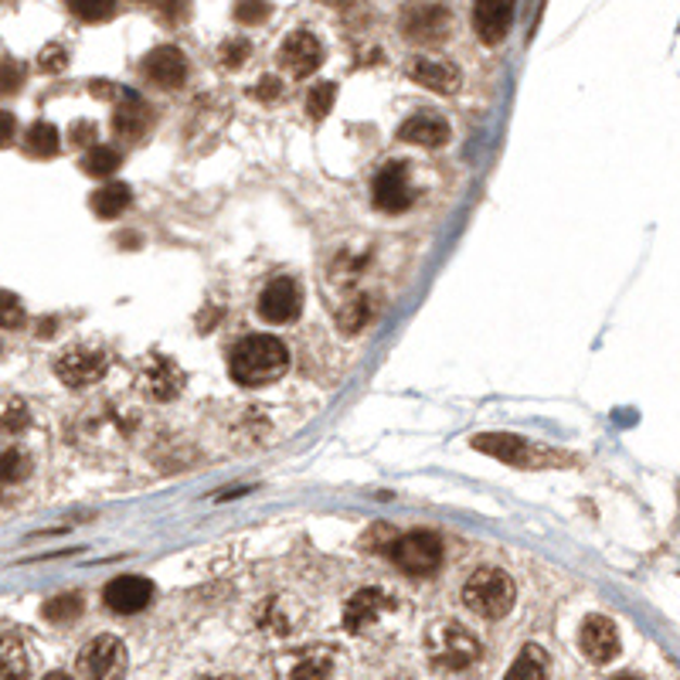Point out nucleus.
Returning a JSON list of instances; mask_svg holds the SVG:
<instances>
[{
	"instance_id": "f257e3e1",
	"label": "nucleus",
	"mask_w": 680,
	"mask_h": 680,
	"mask_svg": "<svg viewBox=\"0 0 680 680\" xmlns=\"http://www.w3.org/2000/svg\"><path fill=\"white\" fill-rule=\"evenodd\" d=\"M290 368V355L283 341H275L269 334H256V337H245L235 344L232 358H229V371L239 385L245 388H262V385H272L280 382Z\"/></svg>"
},
{
	"instance_id": "f03ea898",
	"label": "nucleus",
	"mask_w": 680,
	"mask_h": 680,
	"mask_svg": "<svg viewBox=\"0 0 680 680\" xmlns=\"http://www.w3.org/2000/svg\"><path fill=\"white\" fill-rule=\"evenodd\" d=\"M463 602L466 610L484 616V619H500L514 610V582L508 572L500 568H480L466 578L463 586Z\"/></svg>"
},
{
	"instance_id": "7ed1b4c3",
	"label": "nucleus",
	"mask_w": 680,
	"mask_h": 680,
	"mask_svg": "<svg viewBox=\"0 0 680 680\" xmlns=\"http://www.w3.org/2000/svg\"><path fill=\"white\" fill-rule=\"evenodd\" d=\"M425 643H429L433 664L449 667V670L466 667V664H473L476 657H480V640H476L473 633H466L460 623H436L429 629V637H425Z\"/></svg>"
},
{
	"instance_id": "20e7f679",
	"label": "nucleus",
	"mask_w": 680,
	"mask_h": 680,
	"mask_svg": "<svg viewBox=\"0 0 680 680\" xmlns=\"http://www.w3.org/2000/svg\"><path fill=\"white\" fill-rule=\"evenodd\" d=\"M452 14L442 0H412L401 11V35L415 44H436L449 35Z\"/></svg>"
},
{
	"instance_id": "39448f33",
	"label": "nucleus",
	"mask_w": 680,
	"mask_h": 680,
	"mask_svg": "<svg viewBox=\"0 0 680 680\" xmlns=\"http://www.w3.org/2000/svg\"><path fill=\"white\" fill-rule=\"evenodd\" d=\"M392 562L409 575H433L442 562V541L433 531L401 535L392 544Z\"/></svg>"
},
{
	"instance_id": "423d86ee",
	"label": "nucleus",
	"mask_w": 680,
	"mask_h": 680,
	"mask_svg": "<svg viewBox=\"0 0 680 680\" xmlns=\"http://www.w3.org/2000/svg\"><path fill=\"white\" fill-rule=\"evenodd\" d=\"M374 208L385 211V215H401L412 208V184H409V167L406 164H388L385 170H377L374 178Z\"/></svg>"
},
{
	"instance_id": "0eeeda50",
	"label": "nucleus",
	"mask_w": 680,
	"mask_h": 680,
	"mask_svg": "<svg viewBox=\"0 0 680 680\" xmlns=\"http://www.w3.org/2000/svg\"><path fill=\"white\" fill-rule=\"evenodd\" d=\"M299 304H304L299 283L290 280V275H280V280H272L262 290V296H259V317L266 323H293L299 317Z\"/></svg>"
},
{
	"instance_id": "6e6552de",
	"label": "nucleus",
	"mask_w": 680,
	"mask_h": 680,
	"mask_svg": "<svg viewBox=\"0 0 680 680\" xmlns=\"http://www.w3.org/2000/svg\"><path fill=\"white\" fill-rule=\"evenodd\" d=\"M55 374L68 388H86V385H95L99 377L106 374V358L99 355V350L68 347L65 355L55 361Z\"/></svg>"
},
{
	"instance_id": "1a4fd4ad",
	"label": "nucleus",
	"mask_w": 680,
	"mask_h": 680,
	"mask_svg": "<svg viewBox=\"0 0 680 680\" xmlns=\"http://www.w3.org/2000/svg\"><path fill=\"white\" fill-rule=\"evenodd\" d=\"M517 0H476L473 4V31L484 44H500L514 24Z\"/></svg>"
},
{
	"instance_id": "9d476101",
	"label": "nucleus",
	"mask_w": 680,
	"mask_h": 680,
	"mask_svg": "<svg viewBox=\"0 0 680 680\" xmlns=\"http://www.w3.org/2000/svg\"><path fill=\"white\" fill-rule=\"evenodd\" d=\"M79 670L86 677H116L126 670V646L116 637H95L82 653H79Z\"/></svg>"
},
{
	"instance_id": "9b49d317",
	"label": "nucleus",
	"mask_w": 680,
	"mask_h": 680,
	"mask_svg": "<svg viewBox=\"0 0 680 680\" xmlns=\"http://www.w3.org/2000/svg\"><path fill=\"white\" fill-rule=\"evenodd\" d=\"M578 646L592 664H610L619 657V629L606 616H589L578 633Z\"/></svg>"
},
{
	"instance_id": "f8f14e48",
	"label": "nucleus",
	"mask_w": 680,
	"mask_h": 680,
	"mask_svg": "<svg viewBox=\"0 0 680 680\" xmlns=\"http://www.w3.org/2000/svg\"><path fill=\"white\" fill-rule=\"evenodd\" d=\"M143 75L154 86L161 89H181L188 82V59L181 48H170V44H161L154 48L146 59H143Z\"/></svg>"
},
{
	"instance_id": "ddd939ff",
	"label": "nucleus",
	"mask_w": 680,
	"mask_h": 680,
	"mask_svg": "<svg viewBox=\"0 0 680 680\" xmlns=\"http://www.w3.org/2000/svg\"><path fill=\"white\" fill-rule=\"evenodd\" d=\"M280 62L290 75H296V79H307V75H313L320 65H323V48L317 41V35L310 31H293L283 48H280Z\"/></svg>"
},
{
	"instance_id": "4468645a",
	"label": "nucleus",
	"mask_w": 680,
	"mask_h": 680,
	"mask_svg": "<svg viewBox=\"0 0 680 680\" xmlns=\"http://www.w3.org/2000/svg\"><path fill=\"white\" fill-rule=\"evenodd\" d=\"M150 599H154V582H150V578H140V575H123L106 586V606L119 616H133V613L146 610Z\"/></svg>"
},
{
	"instance_id": "2eb2a0df",
	"label": "nucleus",
	"mask_w": 680,
	"mask_h": 680,
	"mask_svg": "<svg viewBox=\"0 0 680 680\" xmlns=\"http://www.w3.org/2000/svg\"><path fill=\"white\" fill-rule=\"evenodd\" d=\"M388 595L382 589H361L347 599L344 606V626L350 629V633H368V629L382 619V613L388 610Z\"/></svg>"
},
{
	"instance_id": "dca6fc26",
	"label": "nucleus",
	"mask_w": 680,
	"mask_h": 680,
	"mask_svg": "<svg viewBox=\"0 0 680 680\" xmlns=\"http://www.w3.org/2000/svg\"><path fill=\"white\" fill-rule=\"evenodd\" d=\"M409 75L433 92H442V95H452L460 89V68L446 62V59H415L409 65Z\"/></svg>"
},
{
	"instance_id": "f3484780",
	"label": "nucleus",
	"mask_w": 680,
	"mask_h": 680,
	"mask_svg": "<svg viewBox=\"0 0 680 680\" xmlns=\"http://www.w3.org/2000/svg\"><path fill=\"white\" fill-rule=\"evenodd\" d=\"M398 140L415 146H442L449 140V123L436 113H415L398 126Z\"/></svg>"
},
{
	"instance_id": "a211bd4d",
	"label": "nucleus",
	"mask_w": 680,
	"mask_h": 680,
	"mask_svg": "<svg viewBox=\"0 0 680 680\" xmlns=\"http://www.w3.org/2000/svg\"><path fill=\"white\" fill-rule=\"evenodd\" d=\"M113 130L123 140H140L150 130V110L140 95H133V92L123 95V103L113 113Z\"/></svg>"
},
{
	"instance_id": "6ab92c4d",
	"label": "nucleus",
	"mask_w": 680,
	"mask_h": 680,
	"mask_svg": "<svg viewBox=\"0 0 680 680\" xmlns=\"http://www.w3.org/2000/svg\"><path fill=\"white\" fill-rule=\"evenodd\" d=\"M473 446L480 452H490V457H497L503 463H524V457H527V442L521 436H508V433L473 436Z\"/></svg>"
},
{
	"instance_id": "aec40b11",
	"label": "nucleus",
	"mask_w": 680,
	"mask_h": 680,
	"mask_svg": "<svg viewBox=\"0 0 680 680\" xmlns=\"http://www.w3.org/2000/svg\"><path fill=\"white\" fill-rule=\"evenodd\" d=\"M181 385H184V371L170 358L154 361V368H150V374H146V388L154 398H174L181 392Z\"/></svg>"
},
{
	"instance_id": "412c9836",
	"label": "nucleus",
	"mask_w": 680,
	"mask_h": 680,
	"mask_svg": "<svg viewBox=\"0 0 680 680\" xmlns=\"http://www.w3.org/2000/svg\"><path fill=\"white\" fill-rule=\"evenodd\" d=\"M130 201H133V194L126 184H103L99 191H92L89 208L99 218H116V215H123L126 208H130Z\"/></svg>"
},
{
	"instance_id": "4be33fe9",
	"label": "nucleus",
	"mask_w": 680,
	"mask_h": 680,
	"mask_svg": "<svg viewBox=\"0 0 680 680\" xmlns=\"http://www.w3.org/2000/svg\"><path fill=\"white\" fill-rule=\"evenodd\" d=\"M59 146H62V137H59V126H52V123H35L28 130V137H24V150H28L31 157H41V161L55 157Z\"/></svg>"
},
{
	"instance_id": "5701e85b",
	"label": "nucleus",
	"mask_w": 680,
	"mask_h": 680,
	"mask_svg": "<svg viewBox=\"0 0 680 680\" xmlns=\"http://www.w3.org/2000/svg\"><path fill=\"white\" fill-rule=\"evenodd\" d=\"M371 317H374V296H355V299H347V304L341 307L337 326L344 334H358V331H364V326L371 323Z\"/></svg>"
},
{
	"instance_id": "b1692460",
	"label": "nucleus",
	"mask_w": 680,
	"mask_h": 680,
	"mask_svg": "<svg viewBox=\"0 0 680 680\" xmlns=\"http://www.w3.org/2000/svg\"><path fill=\"white\" fill-rule=\"evenodd\" d=\"M28 473H31L28 452L11 446V442H0V487H4V484H17Z\"/></svg>"
},
{
	"instance_id": "393cba45",
	"label": "nucleus",
	"mask_w": 680,
	"mask_h": 680,
	"mask_svg": "<svg viewBox=\"0 0 680 680\" xmlns=\"http://www.w3.org/2000/svg\"><path fill=\"white\" fill-rule=\"evenodd\" d=\"M119 154H116V150L113 146H89V154L82 157V170L89 174V178H113V170L119 167Z\"/></svg>"
},
{
	"instance_id": "a878e982",
	"label": "nucleus",
	"mask_w": 680,
	"mask_h": 680,
	"mask_svg": "<svg viewBox=\"0 0 680 680\" xmlns=\"http://www.w3.org/2000/svg\"><path fill=\"white\" fill-rule=\"evenodd\" d=\"M0 677H28V653L17 640H0Z\"/></svg>"
},
{
	"instance_id": "bb28decb",
	"label": "nucleus",
	"mask_w": 680,
	"mask_h": 680,
	"mask_svg": "<svg viewBox=\"0 0 680 680\" xmlns=\"http://www.w3.org/2000/svg\"><path fill=\"white\" fill-rule=\"evenodd\" d=\"M79 613H82V595H75V592L44 602V619H52V623H72V619H79Z\"/></svg>"
},
{
	"instance_id": "cd10ccee",
	"label": "nucleus",
	"mask_w": 680,
	"mask_h": 680,
	"mask_svg": "<svg viewBox=\"0 0 680 680\" xmlns=\"http://www.w3.org/2000/svg\"><path fill=\"white\" fill-rule=\"evenodd\" d=\"M65 4L79 21H92V24L116 14V0H65Z\"/></svg>"
},
{
	"instance_id": "c85d7f7f",
	"label": "nucleus",
	"mask_w": 680,
	"mask_h": 680,
	"mask_svg": "<svg viewBox=\"0 0 680 680\" xmlns=\"http://www.w3.org/2000/svg\"><path fill=\"white\" fill-rule=\"evenodd\" d=\"M508 677H548V653L538 646H524L521 660L508 670Z\"/></svg>"
},
{
	"instance_id": "c756f323",
	"label": "nucleus",
	"mask_w": 680,
	"mask_h": 680,
	"mask_svg": "<svg viewBox=\"0 0 680 680\" xmlns=\"http://www.w3.org/2000/svg\"><path fill=\"white\" fill-rule=\"evenodd\" d=\"M334 103H337V86H334V82H317V86L307 92V113H310L313 119H323L326 113L334 110Z\"/></svg>"
},
{
	"instance_id": "7c9ffc66",
	"label": "nucleus",
	"mask_w": 680,
	"mask_h": 680,
	"mask_svg": "<svg viewBox=\"0 0 680 680\" xmlns=\"http://www.w3.org/2000/svg\"><path fill=\"white\" fill-rule=\"evenodd\" d=\"M24 320H28V313H24L21 299L14 293H0V326L17 331V326H24Z\"/></svg>"
},
{
	"instance_id": "2f4dec72",
	"label": "nucleus",
	"mask_w": 680,
	"mask_h": 680,
	"mask_svg": "<svg viewBox=\"0 0 680 680\" xmlns=\"http://www.w3.org/2000/svg\"><path fill=\"white\" fill-rule=\"evenodd\" d=\"M248 55H252L248 38H229V41H224V44L218 48V59H221L224 68H239V65H245Z\"/></svg>"
},
{
	"instance_id": "473e14b6",
	"label": "nucleus",
	"mask_w": 680,
	"mask_h": 680,
	"mask_svg": "<svg viewBox=\"0 0 680 680\" xmlns=\"http://www.w3.org/2000/svg\"><path fill=\"white\" fill-rule=\"evenodd\" d=\"M269 14H272L269 0H239V4H235V21L248 24V28H252V24H262Z\"/></svg>"
},
{
	"instance_id": "72a5a7b5",
	"label": "nucleus",
	"mask_w": 680,
	"mask_h": 680,
	"mask_svg": "<svg viewBox=\"0 0 680 680\" xmlns=\"http://www.w3.org/2000/svg\"><path fill=\"white\" fill-rule=\"evenodd\" d=\"M24 82V68L11 59H0V92H17Z\"/></svg>"
},
{
	"instance_id": "f704fd0d",
	"label": "nucleus",
	"mask_w": 680,
	"mask_h": 680,
	"mask_svg": "<svg viewBox=\"0 0 680 680\" xmlns=\"http://www.w3.org/2000/svg\"><path fill=\"white\" fill-rule=\"evenodd\" d=\"M65 65H68V52L62 44H48L44 52L38 55V68L41 72H62Z\"/></svg>"
},
{
	"instance_id": "c9c22d12",
	"label": "nucleus",
	"mask_w": 680,
	"mask_h": 680,
	"mask_svg": "<svg viewBox=\"0 0 680 680\" xmlns=\"http://www.w3.org/2000/svg\"><path fill=\"white\" fill-rule=\"evenodd\" d=\"M331 670H334V660H331V657H323V653H317V657L304 660L293 673H296V677H326Z\"/></svg>"
},
{
	"instance_id": "e433bc0d",
	"label": "nucleus",
	"mask_w": 680,
	"mask_h": 680,
	"mask_svg": "<svg viewBox=\"0 0 680 680\" xmlns=\"http://www.w3.org/2000/svg\"><path fill=\"white\" fill-rule=\"evenodd\" d=\"M256 95L262 99V103H272V99H280V95H283V82H280V79H272V75H266V79L256 86Z\"/></svg>"
},
{
	"instance_id": "4c0bfd02",
	"label": "nucleus",
	"mask_w": 680,
	"mask_h": 680,
	"mask_svg": "<svg viewBox=\"0 0 680 680\" xmlns=\"http://www.w3.org/2000/svg\"><path fill=\"white\" fill-rule=\"evenodd\" d=\"M17 133V119L11 113H0V146H11Z\"/></svg>"
},
{
	"instance_id": "58836bf2",
	"label": "nucleus",
	"mask_w": 680,
	"mask_h": 680,
	"mask_svg": "<svg viewBox=\"0 0 680 680\" xmlns=\"http://www.w3.org/2000/svg\"><path fill=\"white\" fill-rule=\"evenodd\" d=\"M72 137H75V143H86V146H92V143H95V126L79 119V123L72 126Z\"/></svg>"
},
{
	"instance_id": "ea45409f",
	"label": "nucleus",
	"mask_w": 680,
	"mask_h": 680,
	"mask_svg": "<svg viewBox=\"0 0 680 680\" xmlns=\"http://www.w3.org/2000/svg\"><path fill=\"white\" fill-rule=\"evenodd\" d=\"M143 4H154V0H143Z\"/></svg>"
}]
</instances>
